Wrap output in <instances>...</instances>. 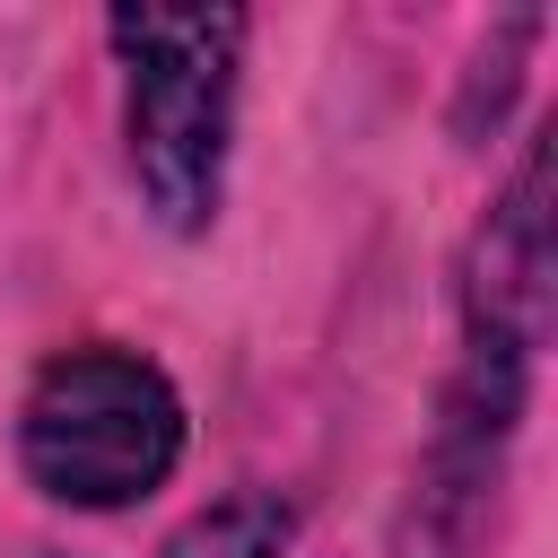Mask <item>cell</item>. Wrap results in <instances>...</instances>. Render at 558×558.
Segmentation results:
<instances>
[{
    "label": "cell",
    "mask_w": 558,
    "mask_h": 558,
    "mask_svg": "<svg viewBox=\"0 0 558 558\" xmlns=\"http://www.w3.org/2000/svg\"><path fill=\"white\" fill-rule=\"evenodd\" d=\"M105 35L122 52L131 174H140L148 209L174 235H192V227H209L218 174H227L244 17L235 9H113Z\"/></svg>",
    "instance_id": "cell-1"
},
{
    "label": "cell",
    "mask_w": 558,
    "mask_h": 558,
    "mask_svg": "<svg viewBox=\"0 0 558 558\" xmlns=\"http://www.w3.org/2000/svg\"><path fill=\"white\" fill-rule=\"evenodd\" d=\"M17 462L61 506H131L183 462V392L140 349H61L26 384Z\"/></svg>",
    "instance_id": "cell-2"
},
{
    "label": "cell",
    "mask_w": 558,
    "mask_h": 558,
    "mask_svg": "<svg viewBox=\"0 0 558 558\" xmlns=\"http://www.w3.org/2000/svg\"><path fill=\"white\" fill-rule=\"evenodd\" d=\"M288 532H296V514H288L279 497L244 488V497H218L209 514H192V523L166 541V558H279Z\"/></svg>",
    "instance_id": "cell-3"
}]
</instances>
